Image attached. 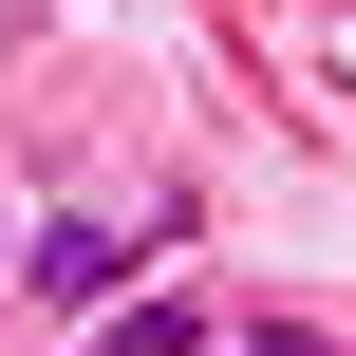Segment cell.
I'll list each match as a JSON object with an SVG mask.
<instances>
[{
	"label": "cell",
	"mask_w": 356,
	"mask_h": 356,
	"mask_svg": "<svg viewBox=\"0 0 356 356\" xmlns=\"http://www.w3.org/2000/svg\"><path fill=\"white\" fill-rule=\"evenodd\" d=\"M113 282H131L113 225H38V244H19V300H56V319H113Z\"/></svg>",
	"instance_id": "1"
},
{
	"label": "cell",
	"mask_w": 356,
	"mask_h": 356,
	"mask_svg": "<svg viewBox=\"0 0 356 356\" xmlns=\"http://www.w3.org/2000/svg\"><path fill=\"white\" fill-rule=\"evenodd\" d=\"M0 282H19V225H0Z\"/></svg>",
	"instance_id": "3"
},
{
	"label": "cell",
	"mask_w": 356,
	"mask_h": 356,
	"mask_svg": "<svg viewBox=\"0 0 356 356\" xmlns=\"http://www.w3.org/2000/svg\"><path fill=\"white\" fill-rule=\"evenodd\" d=\"M225 338V319H207V300H188V282H150V300H131V319H94V356H207Z\"/></svg>",
	"instance_id": "2"
}]
</instances>
